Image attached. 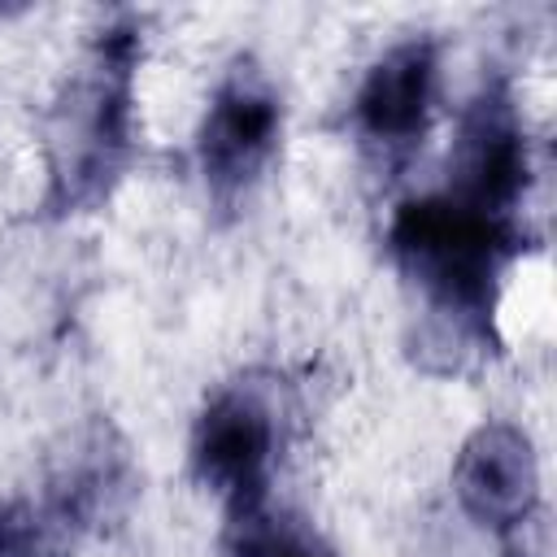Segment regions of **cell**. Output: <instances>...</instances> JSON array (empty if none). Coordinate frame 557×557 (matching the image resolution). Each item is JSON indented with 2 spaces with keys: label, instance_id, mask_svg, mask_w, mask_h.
Masks as SVG:
<instances>
[{
  "label": "cell",
  "instance_id": "7",
  "mask_svg": "<svg viewBox=\"0 0 557 557\" xmlns=\"http://www.w3.org/2000/svg\"><path fill=\"white\" fill-rule=\"evenodd\" d=\"M444 174L448 178L440 191L453 200L500 222H522V205L535 191L540 165L527 113L505 74H487L457 109Z\"/></svg>",
  "mask_w": 557,
  "mask_h": 557
},
{
  "label": "cell",
  "instance_id": "8",
  "mask_svg": "<svg viewBox=\"0 0 557 557\" xmlns=\"http://www.w3.org/2000/svg\"><path fill=\"white\" fill-rule=\"evenodd\" d=\"M457 509L487 535L513 540L540 509V453L527 426L487 418L474 426L453 457Z\"/></svg>",
  "mask_w": 557,
  "mask_h": 557
},
{
  "label": "cell",
  "instance_id": "6",
  "mask_svg": "<svg viewBox=\"0 0 557 557\" xmlns=\"http://www.w3.org/2000/svg\"><path fill=\"white\" fill-rule=\"evenodd\" d=\"M440 39L418 30L387 44L348 96V139L374 178H400L440 113Z\"/></svg>",
  "mask_w": 557,
  "mask_h": 557
},
{
  "label": "cell",
  "instance_id": "5",
  "mask_svg": "<svg viewBox=\"0 0 557 557\" xmlns=\"http://www.w3.org/2000/svg\"><path fill=\"white\" fill-rule=\"evenodd\" d=\"M135 496L139 466L126 435L104 413H91L65 431L39 474V487L22 496L35 522L39 557H74L87 540L109 535L126 522Z\"/></svg>",
  "mask_w": 557,
  "mask_h": 557
},
{
  "label": "cell",
  "instance_id": "10",
  "mask_svg": "<svg viewBox=\"0 0 557 557\" xmlns=\"http://www.w3.org/2000/svg\"><path fill=\"white\" fill-rule=\"evenodd\" d=\"M0 557H39L35 522L22 496L0 500Z\"/></svg>",
  "mask_w": 557,
  "mask_h": 557
},
{
  "label": "cell",
  "instance_id": "3",
  "mask_svg": "<svg viewBox=\"0 0 557 557\" xmlns=\"http://www.w3.org/2000/svg\"><path fill=\"white\" fill-rule=\"evenodd\" d=\"M283 139H287V100L270 65L257 52L226 57L191 135L196 183L218 226L239 222L257 205V196L274 178Z\"/></svg>",
  "mask_w": 557,
  "mask_h": 557
},
{
  "label": "cell",
  "instance_id": "2",
  "mask_svg": "<svg viewBox=\"0 0 557 557\" xmlns=\"http://www.w3.org/2000/svg\"><path fill=\"white\" fill-rule=\"evenodd\" d=\"M148 22L135 9L100 13L39 113L44 196L52 222L96 213L139 161V65Z\"/></svg>",
  "mask_w": 557,
  "mask_h": 557
},
{
  "label": "cell",
  "instance_id": "9",
  "mask_svg": "<svg viewBox=\"0 0 557 557\" xmlns=\"http://www.w3.org/2000/svg\"><path fill=\"white\" fill-rule=\"evenodd\" d=\"M222 518V557H335L305 518L274 509V496Z\"/></svg>",
  "mask_w": 557,
  "mask_h": 557
},
{
  "label": "cell",
  "instance_id": "4",
  "mask_svg": "<svg viewBox=\"0 0 557 557\" xmlns=\"http://www.w3.org/2000/svg\"><path fill=\"white\" fill-rule=\"evenodd\" d=\"M296 396L278 370L248 366L205 392L187 431V479L222 513L270 500L278 461L292 444Z\"/></svg>",
  "mask_w": 557,
  "mask_h": 557
},
{
  "label": "cell",
  "instance_id": "1",
  "mask_svg": "<svg viewBox=\"0 0 557 557\" xmlns=\"http://www.w3.org/2000/svg\"><path fill=\"white\" fill-rule=\"evenodd\" d=\"M527 244V222L487 218L448 191L409 196L392 213L383 252L409 296V352L426 374L500 357V292Z\"/></svg>",
  "mask_w": 557,
  "mask_h": 557
}]
</instances>
